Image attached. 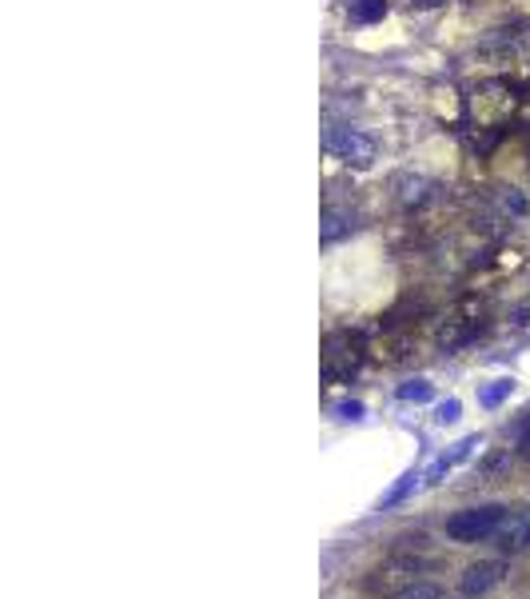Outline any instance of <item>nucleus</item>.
<instances>
[{
	"label": "nucleus",
	"mask_w": 530,
	"mask_h": 599,
	"mask_svg": "<svg viewBox=\"0 0 530 599\" xmlns=\"http://www.w3.org/2000/svg\"><path fill=\"white\" fill-rule=\"evenodd\" d=\"M458 416H463V404H458V399H447V404H439V411H435L439 424H455Z\"/></svg>",
	"instance_id": "nucleus-13"
},
{
	"label": "nucleus",
	"mask_w": 530,
	"mask_h": 599,
	"mask_svg": "<svg viewBox=\"0 0 530 599\" xmlns=\"http://www.w3.org/2000/svg\"><path fill=\"white\" fill-rule=\"evenodd\" d=\"M399 200H403V204H423L426 200V180H411V177H403L399 180Z\"/></svg>",
	"instance_id": "nucleus-12"
},
{
	"label": "nucleus",
	"mask_w": 530,
	"mask_h": 599,
	"mask_svg": "<svg viewBox=\"0 0 530 599\" xmlns=\"http://www.w3.org/2000/svg\"><path fill=\"white\" fill-rule=\"evenodd\" d=\"M396 396L403 399V404H426V399L435 396V384L431 379H407V384H399Z\"/></svg>",
	"instance_id": "nucleus-9"
},
{
	"label": "nucleus",
	"mask_w": 530,
	"mask_h": 599,
	"mask_svg": "<svg viewBox=\"0 0 530 599\" xmlns=\"http://www.w3.org/2000/svg\"><path fill=\"white\" fill-rule=\"evenodd\" d=\"M355 228H359V224H355L351 208H327V212H323V221H320V240L335 244L339 236H351Z\"/></svg>",
	"instance_id": "nucleus-7"
},
{
	"label": "nucleus",
	"mask_w": 530,
	"mask_h": 599,
	"mask_svg": "<svg viewBox=\"0 0 530 599\" xmlns=\"http://www.w3.org/2000/svg\"><path fill=\"white\" fill-rule=\"evenodd\" d=\"M475 448H478V436H467V440H458L455 448H451V452H443L435 463H431V468H426V472H423V484H426V488L443 484V480H447V475L455 472L458 463L467 460V456L475 452Z\"/></svg>",
	"instance_id": "nucleus-5"
},
{
	"label": "nucleus",
	"mask_w": 530,
	"mask_h": 599,
	"mask_svg": "<svg viewBox=\"0 0 530 599\" xmlns=\"http://www.w3.org/2000/svg\"><path fill=\"white\" fill-rule=\"evenodd\" d=\"M323 148L344 160V164H351V169H371L375 157H379L375 140L367 132H359V128H327Z\"/></svg>",
	"instance_id": "nucleus-2"
},
{
	"label": "nucleus",
	"mask_w": 530,
	"mask_h": 599,
	"mask_svg": "<svg viewBox=\"0 0 530 599\" xmlns=\"http://www.w3.org/2000/svg\"><path fill=\"white\" fill-rule=\"evenodd\" d=\"M499 547L502 552H527L530 547V507H522V512H507V520H502L499 527Z\"/></svg>",
	"instance_id": "nucleus-6"
},
{
	"label": "nucleus",
	"mask_w": 530,
	"mask_h": 599,
	"mask_svg": "<svg viewBox=\"0 0 530 599\" xmlns=\"http://www.w3.org/2000/svg\"><path fill=\"white\" fill-rule=\"evenodd\" d=\"M515 320H519V324H530V304H522L519 312H515Z\"/></svg>",
	"instance_id": "nucleus-16"
},
{
	"label": "nucleus",
	"mask_w": 530,
	"mask_h": 599,
	"mask_svg": "<svg viewBox=\"0 0 530 599\" xmlns=\"http://www.w3.org/2000/svg\"><path fill=\"white\" fill-rule=\"evenodd\" d=\"M347 9H351L355 21L371 24V21H383V17H387V0H351Z\"/></svg>",
	"instance_id": "nucleus-11"
},
{
	"label": "nucleus",
	"mask_w": 530,
	"mask_h": 599,
	"mask_svg": "<svg viewBox=\"0 0 530 599\" xmlns=\"http://www.w3.org/2000/svg\"><path fill=\"white\" fill-rule=\"evenodd\" d=\"M510 396H515V379L510 376L490 379L487 388H478V404H483V408H499L502 399H510Z\"/></svg>",
	"instance_id": "nucleus-8"
},
{
	"label": "nucleus",
	"mask_w": 530,
	"mask_h": 599,
	"mask_svg": "<svg viewBox=\"0 0 530 599\" xmlns=\"http://www.w3.org/2000/svg\"><path fill=\"white\" fill-rule=\"evenodd\" d=\"M339 420H364V404H359V399L339 404Z\"/></svg>",
	"instance_id": "nucleus-14"
},
{
	"label": "nucleus",
	"mask_w": 530,
	"mask_h": 599,
	"mask_svg": "<svg viewBox=\"0 0 530 599\" xmlns=\"http://www.w3.org/2000/svg\"><path fill=\"white\" fill-rule=\"evenodd\" d=\"M439 4H447V0H415V9H439Z\"/></svg>",
	"instance_id": "nucleus-15"
},
{
	"label": "nucleus",
	"mask_w": 530,
	"mask_h": 599,
	"mask_svg": "<svg viewBox=\"0 0 530 599\" xmlns=\"http://www.w3.org/2000/svg\"><path fill=\"white\" fill-rule=\"evenodd\" d=\"M502 564L499 559H483V564H470L467 571H463V579H458V591H463V596H483V591H490L495 588V584H499L502 579Z\"/></svg>",
	"instance_id": "nucleus-4"
},
{
	"label": "nucleus",
	"mask_w": 530,
	"mask_h": 599,
	"mask_svg": "<svg viewBox=\"0 0 530 599\" xmlns=\"http://www.w3.org/2000/svg\"><path fill=\"white\" fill-rule=\"evenodd\" d=\"M502 520H507V507L502 504H478V507H463L447 520V539L455 544H483V539L499 536Z\"/></svg>",
	"instance_id": "nucleus-1"
},
{
	"label": "nucleus",
	"mask_w": 530,
	"mask_h": 599,
	"mask_svg": "<svg viewBox=\"0 0 530 599\" xmlns=\"http://www.w3.org/2000/svg\"><path fill=\"white\" fill-rule=\"evenodd\" d=\"M419 484H423V472H415V468H411V472H407L403 480H399V484H396V488H391V492L383 495V504H379V507H396V504H403L407 495L415 492Z\"/></svg>",
	"instance_id": "nucleus-10"
},
{
	"label": "nucleus",
	"mask_w": 530,
	"mask_h": 599,
	"mask_svg": "<svg viewBox=\"0 0 530 599\" xmlns=\"http://www.w3.org/2000/svg\"><path fill=\"white\" fill-rule=\"evenodd\" d=\"M387 599H443V588L435 579L419 576V571H399L396 584H379Z\"/></svg>",
	"instance_id": "nucleus-3"
}]
</instances>
